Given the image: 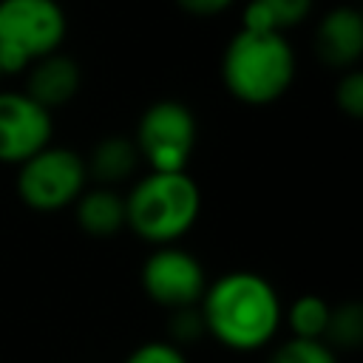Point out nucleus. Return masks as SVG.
<instances>
[{"label": "nucleus", "instance_id": "obj_1", "mask_svg": "<svg viewBox=\"0 0 363 363\" xmlns=\"http://www.w3.org/2000/svg\"><path fill=\"white\" fill-rule=\"evenodd\" d=\"M199 312L204 332L233 352H255L269 346L284 323V306L275 286L250 269H233L210 281Z\"/></svg>", "mask_w": 363, "mask_h": 363}, {"label": "nucleus", "instance_id": "obj_2", "mask_svg": "<svg viewBox=\"0 0 363 363\" xmlns=\"http://www.w3.org/2000/svg\"><path fill=\"white\" fill-rule=\"evenodd\" d=\"M201 213V190L187 170H147L125 196V227L153 247L184 238Z\"/></svg>", "mask_w": 363, "mask_h": 363}, {"label": "nucleus", "instance_id": "obj_3", "mask_svg": "<svg viewBox=\"0 0 363 363\" xmlns=\"http://www.w3.org/2000/svg\"><path fill=\"white\" fill-rule=\"evenodd\" d=\"M221 79L244 105H269L281 99L295 79V54L278 31L241 28L224 48Z\"/></svg>", "mask_w": 363, "mask_h": 363}, {"label": "nucleus", "instance_id": "obj_4", "mask_svg": "<svg viewBox=\"0 0 363 363\" xmlns=\"http://www.w3.org/2000/svg\"><path fill=\"white\" fill-rule=\"evenodd\" d=\"M65 14L57 0H0V68L17 74L60 51Z\"/></svg>", "mask_w": 363, "mask_h": 363}, {"label": "nucleus", "instance_id": "obj_5", "mask_svg": "<svg viewBox=\"0 0 363 363\" xmlns=\"http://www.w3.org/2000/svg\"><path fill=\"white\" fill-rule=\"evenodd\" d=\"M88 187L85 159L68 147H43L17 164V196L28 210L60 213Z\"/></svg>", "mask_w": 363, "mask_h": 363}, {"label": "nucleus", "instance_id": "obj_6", "mask_svg": "<svg viewBox=\"0 0 363 363\" xmlns=\"http://www.w3.org/2000/svg\"><path fill=\"white\" fill-rule=\"evenodd\" d=\"M139 159L147 170L176 173L187 170L190 153L196 147V119L187 105L176 99H159L145 108L133 139Z\"/></svg>", "mask_w": 363, "mask_h": 363}, {"label": "nucleus", "instance_id": "obj_7", "mask_svg": "<svg viewBox=\"0 0 363 363\" xmlns=\"http://www.w3.org/2000/svg\"><path fill=\"white\" fill-rule=\"evenodd\" d=\"M142 289L153 303L173 312L184 306H199L207 289V275H204L201 261L193 252L176 244H164V247H156L145 258Z\"/></svg>", "mask_w": 363, "mask_h": 363}, {"label": "nucleus", "instance_id": "obj_8", "mask_svg": "<svg viewBox=\"0 0 363 363\" xmlns=\"http://www.w3.org/2000/svg\"><path fill=\"white\" fill-rule=\"evenodd\" d=\"M51 111L23 91H0V164H23L51 145Z\"/></svg>", "mask_w": 363, "mask_h": 363}, {"label": "nucleus", "instance_id": "obj_9", "mask_svg": "<svg viewBox=\"0 0 363 363\" xmlns=\"http://www.w3.org/2000/svg\"><path fill=\"white\" fill-rule=\"evenodd\" d=\"M315 48L320 60L332 68H354V62L363 54V17L352 6L332 9L315 37Z\"/></svg>", "mask_w": 363, "mask_h": 363}, {"label": "nucleus", "instance_id": "obj_10", "mask_svg": "<svg viewBox=\"0 0 363 363\" xmlns=\"http://www.w3.org/2000/svg\"><path fill=\"white\" fill-rule=\"evenodd\" d=\"M28 82H26V91L37 105H43L45 111H54V108H62L65 102H71L79 91V65L54 51L48 57H40L37 62L28 65Z\"/></svg>", "mask_w": 363, "mask_h": 363}, {"label": "nucleus", "instance_id": "obj_11", "mask_svg": "<svg viewBox=\"0 0 363 363\" xmlns=\"http://www.w3.org/2000/svg\"><path fill=\"white\" fill-rule=\"evenodd\" d=\"M77 224L91 238H111L125 227V196L116 187H85L74 201Z\"/></svg>", "mask_w": 363, "mask_h": 363}, {"label": "nucleus", "instance_id": "obj_12", "mask_svg": "<svg viewBox=\"0 0 363 363\" xmlns=\"http://www.w3.org/2000/svg\"><path fill=\"white\" fill-rule=\"evenodd\" d=\"M139 150L128 136H105L94 145L91 156L85 159V173L99 187H116L130 182L139 170Z\"/></svg>", "mask_w": 363, "mask_h": 363}, {"label": "nucleus", "instance_id": "obj_13", "mask_svg": "<svg viewBox=\"0 0 363 363\" xmlns=\"http://www.w3.org/2000/svg\"><path fill=\"white\" fill-rule=\"evenodd\" d=\"M312 9V0H250L241 14V28L250 31H284L298 26Z\"/></svg>", "mask_w": 363, "mask_h": 363}, {"label": "nucleus", "instance_id": "obj_14", "mask_svg": "<svg viewBox=\"0 0 363 363\" xmlns=\"http://www.w3.org/2000/svg\"><path fill=\"white\" fill-rule=\"evenodd\" d=\"M329 309L332 306L320 295H301L284 312V320L292 329V337L323 340V332H326V323H329Z\"/></svg>", "mask_w": 363, "mask_h": 363}, {"label": "nucleus", "instance_id": "obj_15", "mask_svg": "<svg viewBox=\"0 0 363 363\" xmlns=\"http://www.w3.org/2000/svg\"><path fill=\"white\" fill-rule=\"evenodd\" d=\"M363 340V309L357 303H340L329 309V323L323 332V343L332 346L335 352L343 349H357Z\"/></svg>", "mask_w": 363, "mask_h": 363}, {"label": "nucleus", "instance_id": "obj_16", "mask_svg": "<svg viewBox=\"0 0 363 363\" xmlns=\"http://www.w3.org/2000/svg\"><path fill=\"white\" fill-rule=\"evenodd\" d=\"M267 363H337V352L323 340L289 337L272 349Z\"/></svg>", "mask_w": 363, "mask_h": 363}, {"label": "nucleus", "instance_id": "obj_17", "mask_svg": "<svg viewBox=\"0 0 363 363\" xmlns=\"http://www.w3.org/2000/svg\"><path fill=\"white\" fill-rule=\"evenodd\" d=\"M335 102L346 116L352 119L363 116V74L357 68H349L343 74V79L335 88Z\"/></svg>", "mask_w": 363, "mask_h": 363}, {"label": "nucleus", "instance_id": "obj_18", "mask_svg": "<svg viewBox=\"0 0 363 363\" xmlns=\"http://www.w3.org/2000/svg\"><path fill=\"white\" fill-rule=\"evenodd\" d=\"M204 332V320H201V312L199 306H184V309H173L170 312V343H176L182 349V343H193L199 340Z\"/></svg>", "mask_w": 363, "mask_h": 363}, {"label": "nucleus", "instance_id": "obj_19", "mask_svg": "<svg viewBox=\"0 0 363 363\" xmlns=\"http://www.w3.org/2000/svg\"><path fill=\"white\" fill-rule=\"evenodd\" d=\"M125 363H187V357H184V352H182L176 343H170V340H150V343L136 346V349L125 357Z\"/></svg>", "mask_w": 363, "mask_h": 363}, {"label": "nucleus", "instance_id": "obj_20", "mask_svg": "<svg viewBox=\"0 0 363 363\" xmlns=\"http://www.w3.org/2000/svg\"><path fill=\"white\" fill-rule=\"evenodd\" d=\"M187 14H196V17H213L218 11H224L233 0H176Z\"/></svg>", "mask_w": 363, "mask_h": 363}, {"label": "nucleus", "instance_id": "obj_21", "mask_svg": "<svg viewBox=\"0 0 363 363\" xmlns=\"http://www.w3.org/2000/svg\"><path fill=\"white\" fill-rule=\"evenodd\" d=\"M0 77H3V68H0Z\"/></svg>", "mask_w": 363, "mask_h": 363}]
</instances>
